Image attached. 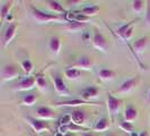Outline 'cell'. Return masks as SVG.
I'll return each mask as SVG.
<instances>
[{"instance_id": "obj_19", "label": "cell", "mask_w": 150, "mask_h": 136, "mask_svg": "<svg viewBox=\"0 0 150 136\" xmlns=\"http://www.w3.org/2000/svg\"><path fill=\"white\" fill-rule=\"evenodd\" d=\"M13 5H14V1L10 0V1L5 2L1 6V8H0V19H1V23H4L7 19V17L9 16V11H10V9L13 7Z\"/></svg>"}, {"instance_id": "obj_11", "label": "cell", "mask_w": 150, "mask_h": 136, "mask_svg": "<svg viewBox=\"0 0 150 136\" xmlns=\"http://www.w3.org/2000/svg\"><path fill=\"white\" fill-rule=\"evenodd\" d=\"M70 116H71L72 122L81 127H83V125L87 121V113L81 109H74L72 112L70 113Z\"/></svg>"}, {"instance_id": "obj_28", "label": "cell", "mask_w": 150, "mask_h": 136, "mask_svg": "<svg viewBox=\"0 0 150 136\" xmlns=\"http://www.w3.org/2000/svg\"><path fill=\"white\" fill-rule=\"evenodd\" d=\"M71 19H72V21H75V22L83 23V24H86V23L89 22L90 19H91V17L83 15V14H81V13L79 11V13H77V14H75V15L71 16Z\"/></svg>"}, {"instance_id": "obj_12", "label": "cell", "mask_w": 150, "mask_h": 136, "mask_svg": "<svg viewBox=\"0 0 150 136\" xmlns=\"http://www.w3.org/2000/svg\"><path fill=\"white\" fill-rule=\"evenodd\" d=\"M36 117L41 120H50V119H54L57 117L55 112L53 111L51 108L49 107H40L36 109Z\"/></svg>"}, {"instance_id": "obj_33", "label": "cell", "mask_w": 150, "mask_h": 136, "mask_svg": "<svg viewBox=\"0 0 150 136\" xmlns=\"http://www.w3.org/2000/svg\"><path fill=\"white\" fill-rule=\"evenodd\" d=\"M79 136H96V134L93 132H83V133H80Z\"/></svg>"}, {"instance_id": "obj_8", "label": "cell", "mask_w": 150, "mask_h": 136, "mask_svg": "<svg viewBox=\"0 0 150 136\" xmlns=\"http://www.w3.org/2000/svg\"><path fill=\"white\" fill-rule=\"evenodd\" d=\"M17 29H18V24L17 23H10L7 26V29L4 32V35H2V44L5 47H7L13 41V39L15 38Z\"/></svg>"}, {"instance_id": "obj_34", "label": "cell", "mask_w": 150, "mask_h": 136, "mask_svg": "<svg viewBox=\"0 0 150 136\" xmlns=\"http://www.w3.org/2000/svg\"><path fill=\"white\" fill-rule=\"evenodd\" d=\"M81 1L80 0H74V1H67L68 5H72V6H76V5H78V4H80Z\"/></svg>"}, {"instance_id": "obj_36", "label": "cell", "mask_w": 150, "mask_h": 136, "mask_svg": "<svg viewBox=\"0 0 150 136\" xmlns=\"http://www.w3.org/2000/svg\"><path fill=\"white\" fill-rule=\"evenodd\" d=\"M139 135H140V133H137V132H132L130 134V136H139Z\"/></svg>"}, {"instance_id": "obj_20", "label": "cell", "mask_w": 150, "mask_h": 136, "mask_svg": "<svg viewBox=\"0 0 150 136\" xmlns=\"http://www.w3.org/2000/svg\"><path fill=\"white\" fill-rule=\"evenodd\" d=\"M115 75H116V73L112 69H110V68H102L98 72V76L102 81H112L115 77Z\"/></svg>"}, {"instance_id": "obj_5", "label": "cell", "mask_w": 150, "mask_h": 136, "mask_svg": "<svg viewBox=\"0 0 150 136\" xmlns=\"http://www.w3.org/2000/svg\"><path fill=\"white\" fill-rule=\"evenodd\" d=\"M70 67L79 69V70H90L93 68V59H91V57L87 56V54H83Z\"/></svg>"}, {"instance_id": "obj_37", "label": "cell", "mask_w": 150, "mask_h": 136, "mask_svg": "<svg viewBox=\"0 0 150 136\" xmlns=\"http://www.w3.org/2000/svg\"><path fill=\"white\" fill-rule=\"evenodd\" d=\"M63 136H77L76 134H72V133H67L66 135H63Z\"/></svg>"}, {"instance_id": "obj_38", "label": "cell", "mask_w": 150, "mask_h": 136, "mask_svg": "<svg viewBox=\"0 0 150 136\" xmlns=\"http://www.w3.org/2000/svg\"><path fill=\"white\" fill-rule=\"evenodd\" d=\"M105 136H114V134H112V133H108V134H106Z\"/></svg>"}, {"instance_id": "obj_3", "label": "cell", "mask_w": 150, "mask_h": 136, "mask_svg": "<svg viewBox=\"0 0 150 136\" xmlns=\"http://www.w3.org/2000/svg\"><path fill=\"white\" fill-rule=\"evenodd\" d=\"M52 82L54 85V90L55 92L60 95V97H68L70 94V91L66 85L64 81L62 79V77L58 74H53L52 75Z\"/></svg>"}, {"instance_id": "obj_6", "label": "cell", "mask_w": 150, "mask_h": 136, "mask_svg": "<svg viewBox=\"0 0 150 136\" xmlns=\"http://www.w3.org/2000/svg\"><path fill=\"white\" fill-rule=\"evenodd\" d=\"M26 120L30 125V127L33 128V130L35 133H38V134H41V133H43L45 130H50V125H49V122H46L45 120L32 118V117H28Z\"/></svg>"}, {"instance_id": "obj_25", "label": "cell", "mask_w": 150, "mask_h": 136, "mask_svg": "<svg viewBox=\"0 0 150 136\" xmlns=\"http://www.w3.org/2000/svg\"><path fill=\"white\" fill-rule=\"evenodd\" d=\"M46 5H47V8H49L51 11H54V13H62V14H63V13H67L64 7L61 5L59 1H54V0L47 1Z\"/></svg>"}, {"instance_id": "obj_7", "label": "cell", "mask_w": 150, "mask_h": 136, "mask_svg": "<svg viewBox=\"0 0 150 136\" xmlns=\"http://www.w3.org/2000/svg\"><path fill=\"white\" fill-rule=\"evenodd\" d=\"M121 103H122V101L120 99L115 98L111 93L107 94V109H108V112H110L112 118H114L119 113Z\"/></svg>"}, {"instance_id": "obj_30", "label": "cell", "mask_w": 150, "mask_h": 136, "mask_svg": "<svg viewBox=\"0 0 150 136\" xmlns=\"http://www.w3.org/2000/svg\"><path fill=\"white\" fill-rule=\"evenodd\" d=\"M120 128L123 130V132H127L129 134H131L132 132H134V127L131 122H128V121H122L120 122Z\"/></svg>"}, {"instance_id": "obj_35", "label": "cell", "mask_w": 150, "mask_h": 136, "mask_svg": "<svg viewBox=\"0 0 150 136\" xmlns=\"http://www.w3.org/2000/svg\"><path fill=\"white\" fill-rule=\"evenodd\" d=\"M139 136H149V133L144 129V130H142V132H140V135Z\"/></svg>"}, {"instance_id": "obj_32", "label": "cell", "mask_w": 150, "mask_h": 136, "mask_svg": "<svg viewBox=\"0 0 150 136\" xmlns=\"http://www.w3.org/2000/svg\"><path fill=\"white\" fill-rule=\"evenodd\" d=\"M144 19H146V23L150 26V2H148L147 10H146V13H144Z\"/></svg>"}, {"instance_id": "obj_10", "label": "cell", "mask_w": 150, "mask_h": 136, "mask_svg": "<svg viewBox=\"0 0 150 136\" xmlns=\"http://www.w3.org/2000/svg\"><path fill=\"white\" fill-rule=\"evenodd\" d=\"M139 82V77L138 76H134L132 78H129L127 81H124L123 83L120 85V87L117 89L116 93L119 94H128L130 91H132L135 87V85Z\"/></svg>"}, {"instance_id": "obj_26", "label": "cell", "mask_w": 150, "mask_h": 136, "mask_svg": "<svg viewBox=\"0 0 150 136\" xmlns=\"http://www.w3.org/2000/svg\"><path fill=\"white\" fill-rule=\"evenodd\" d=\"M36 100H38V95L30 93V94H26V95L23 97L22 103H23V106H25V107H32L36 102Z\"/></svg>"}, {"instance_id": "obj_39", "label": "cell", "mask_w": 150, "mask_h": 136, "mask_svg": "<svg viewBox=\"0 0 150 136\" xmlns=\"http://www.w3.org/2000/svg\"><path fill=\"white\" fill-rule=\"evenodd\" d=\"M148 100L150 101V90H149V92H148Z\"/></svg>"}, {"instance_id": "obj_24", "label": "cell", "mask_w": 150, "mask_h": 136, "mask_svg": "<svg viewBox=\"0 0 150 136\" xmlns=\"http://www.w3.org/2000/svg\"><path fill=\"white\" fill-rule=\"evenodd\" d=\"M98 11H99V6L98 5H88V6L83 7L81 10H80L81 14H83V15L86 16H89V17L96 15Z\"/></svg>"}, {"instance_id": "obj_2", "label": "cell", "mask_w": 150, "mask_h": 136, "mask_svg": "<svg viewBox=\"0 0 150 136\" xmlns=\"http://www.w3.org/2000/svg\"><path fill=\"white\" fill-rule=\"evenodd\" d=\"M19 76H21V73H19V69L16 65H11V64L5 65L1 69V79L4 82L15 79Z\"/></svg>"}, {"instance_id": "obj_4", "label": "cell", "mask_w": 150, "mask_h": 136, "mask_svg": "<svg viewBox=\"0 0 150 136\" xmlns=\"http://www.w3.org/2000/svg\"><path fill=\"white\" fill-rule=\"evenodd\" d=\"M93 45L95 49H97L99 51L106 52L108 49V43L106 38L99 32L98 30L94 31V35H93Z\"/></svg>"}, {"instance_id": "obj_17", "label": "cell", "mask_w": 150, "mask_h": 136, "mask_svg": "<svg viewBox=\"0 0 150 136\" xmlns=\"http://www.w3.org/2000/svg\"><path fill=\"white\" fill-rule=\"evenodd\" d=\"M61 45H62L61 39L58 38V37H53V38H51L50 41H49V48H50L51 52L54 53V54H59V53H60Z\"/></svg>"}, {"instance_id": "obj_31", "label": "cell", "mask_w": 150, "mask_h": 136, "mask_svg": "<svg viewBox=\"0 0 150 136\" xmlns=\"http://www.w3.org/2000/svg\"><path fill=\"white\" fill-rule=\"evenodd\" d=\"M36 85H38L40 89H42V90L46 89V86H47V83H46V81H45V77L42 75V72L38 73V79H36Z\"/></svg>"}, {"instance_id": "obj_29", "label": "cell", "mask_w": 150, "mask_h": 136, "mask_svg": "<svg viewBox=\"0 0 150 136\" xmlns=\"http://www.w3.org/2000/svg\"><path fill=\"white\" fill-rule=\"evenodd\" d=\"M134 23H135V21H132V22H129V23H127V24H124V25L120 26V27L116 30V34L122 39V37L124 35V33H125V32L128 31V29H130L132 25H134Z\"/></svg>"}, {"instance_id": "obj_21", "label": "cell", "mask_w": 150, "mask_h": 136, "mask_svg": "<svg viewBox=\"0 0 150 136\" xmlns=\"http://www.w3.org/2000/svg\"><path fill=\"white\" fill-rule=\"evenodd\" d=\"M147 4H148L147 1H142V0H134V1H132L131 7H132V10H133L134 13L141 14V13H143L144 10H147V6H148Z\"/></svg>"}, {"instance_id": "obj_27", "label": "cell", "mask_w": 150, "mask_h": 136, "mask_svg": "<svg viewBox=\"0 0 150 136\" xmlns=\"http://www.w3.org/2000/svg\"><path fill=\"white\" fill-rule=\"evenodd\" d=\"M21 67H22V69L24 70V73L25 74H30L32 72H33V62L30 60V59H24V60L21 62Z\"/></svg>"}, {"instance_id": "obj_9", "label": "cell", "mask_w": 150, "mask_h": 136, "mask_svg": "<svg viewBox=\"0 0 150 136\" xmlns=\"http://www.w3.org/2000/svg\"><path fill=\"white\" fill-rule=\"evenodd\" d=\"M38 75L35 76H28V77H25L24 79H22L19 83L16 85L15 91H28L32 90L34 87V85L36 84V79H38Z\"/></svg>"}, {"instance_id": "obj_18", "label": "cell", "mask_w": 150, "mask_h": 136, "mask_svg": "<svg viewBox=\"0 0 150 136\" xmlns=\"http://www.w3.org/2000/svg\"><path fill=\"white\" fill-rule=\"evenodd\" d=\"M63 75L69 81H76V79H78L81 76V70L76 69V68H72V67H68L67 69H64Z\"/></svg>"}, {"instance_id": "obj_1", "label": "cell", "mask_w": 150, "mask_h": 136, "mask_svg": "<svg viewBox=\"0 0 150 136\" xmlns=\"http://www.w3.org/2000/svg\"><path fill=\"white\" fill-rule=\"evenodd\" d=\"M30 11L33 18L38 23H50V22H66L67 23V16L63 17L58 14H47L42 10H40L34 6H30Z\"/></svg>"}, {"instance_id": "obj_13", "label": "cell", "mask_w": 150, "mask_h": 136, "mask_svg": "<svg viewBox=\"0 0 150 136\" xmlns=\"http://www.w3.org/2000/svg\"><path fill=\"white\" fill-rule=\"evenodd\" d=\"M97 106V103L95 102H88L85 101L83 99H74V100H69V101H62V102H58L55 106L58 107H77V106Z\"/></svg>"}, {"instance_id": "obj_22", "label": "cell", "mask_w": 150, "mask_h": 136, "mask_svg": "<svg viewBox=\"0 0 150 136\" xmlns=\"http://www.w3.org/2000/svg\"><path fill=\"white\" fill-rule=\"evenodd\" d=\"M85 26H86V24H83V23H78V22H75V21H70V22H67V24H66L63 27L67 31H69V32H78V31L83 30Z\"/></svg>"}, {"instance_id": "obj_23", "label": "cell", "mask_w": 150, "mask_h": 136, "mask_svg": "<svg viewBox=\"0 0 150 136\" xmlns=\"http://www.w3.org/2000/svg\"><path fill=\"white\" fill-rule=\"evenodd\" d=\"M108 127H110V120H108L106 117H103V118H100V119L95 124L94 130H95V132H104V130H107Z\"/></svg>"}, {"instance_id": "obj_15", "label": "cell", "mask_w": 150, "mask_h": 136, "mask_svg": "<svg viewBox=\"0 0 150 136\" xmlns=\"http://www.w3.org/2000/svg\"><path fill=\"white\" fill-rule=\"evenodd\" d=\"M98 93H99V90H98L97 86H88V87H86V89L81 92V99L85 100V101L91 102L90 100L97 98Z\"/></svg>"}, {"instance_id": "obj_14", "label": "cell", "mask_w": 150, "mask_h": 136, "mask_svg": "<svg viewBox=\"0 0 150 136\" xmlns=\"http://www.w3.org/2000/svg\"><path fill=\"white\" fill-rule=\"evenodd\" d=\"M148 44H149V39H148V37H142V38L135 40L134 42L132 43V49L134 50L135 53L140 54V53H142L146 50V48L148 47Z\"/></svg>"}, {"instance_id": "obj_16", "label": "cell", "mask_w": 150, "mask_h": 136, "mask_svg": "<svg viewBox=\"0 0 150 136\" xmlns=\"http://www.w3.org/2000/svg\"><path fill=\"white\" fill-rule=\"evenodd\" d=\"M123 118H124V121L132 124V121H134L138 118V110L133 106H128L124 109Z\"/></svg>"}]
</instances>
